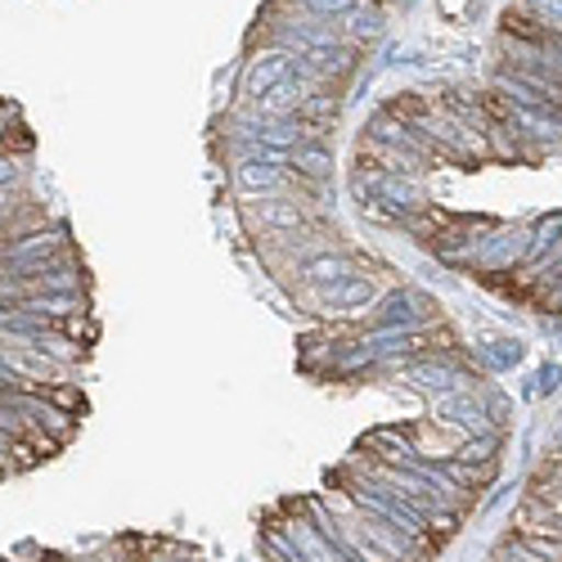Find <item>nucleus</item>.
Here are the masks:
<instances>
[{
  "label": "nucleus",
  "mask_w": 562,
  "mask_h": 562,
  "mask_svg": "<svg viewBox=\"0 0 562 562\" xmlns=\"http://www.w3.org/2000/svg\"><path fill=\"white\" fill-rule=\"evenodd\" d=\"M527 5H531L540 19H549V23H562V0H527Z\"/></svg>",
  "instance_id": "nucleus-8"
},
{
  "label": "nucleus",
  "mask_w": 562,
  "mask_h": 562,
  "mask_svg": "<svg viewBox=\"0 0 562 562\" xmlns=\"http://www.w3.org/2000/svg\"><path fill=\"white\" fill-rule=\"evenodd\" d=\"M270 162H289V154H274V149H257L252 158L234 162V184H239V190H244L248 199H257V194L274 199L279 190H284V171H279V167H270Z\"/></svg>",
  "instance_id": "nucleus-1"
},
{
  "label": "nucleus",
  "mask_w": 562,
  "mask_h": 562,
  "mask_svg": "<svg viewBox=\"0 0 562 562\" xmlns=\"http://www.w3.org/2000/svg\"><path fill=\"white\" fill-rule=\"evenodd\" d=\"M356 5V0H306V10L319 19V23H329V19H338V14H347Z\"/></svg>",
  "instance_id": "nucleus-7"
},
{
  "label": "nucleus",
  "mask_w": 562,
  "mask_h": 562,
  "mask_svg": "<svg viewBox=\"0 0 562 562\" xmlns=\"http://www.w3.org/2000/svg\"><path fill=\"white\" fill-rule=\"evenodd\" d=\"M373 297H379V284H373L369 274H351V279H342V284L319 293V302L329 306V311H356V306H364Z\"/></svg>",
  "instance_id": "nucleus-4"
},
{
  "label": "nucleus",
  "mask_w": 562,
  "mask_h": 562,
  "mask_svg": "<svg viewBox=\"0 0 562 562\" xmlns=\"http://www.w3.org/2000/svg\"><path fill=\"white\" fill-rule=\"evenodd\" d=\"M244 221L252 229H274V234H297L306 225V207L297 199H248L244 203Z\"/></svg>",
  "instance_id": "nucleus-2"
},
{
  "label": "nucleus",
  "mask_w": 562,
  "mask_h": 562,
  "mask_svg": "<svg viewBox=\"0 0 562 562\" xmlns=\"http://www.w3.org/2000/svg\"><path fill=\"white\" fill-rule=\"evenodd\" d=\"M289 162H293V171H302V176H324V171L334 167L329 149H319V145H297V149L289 154Z\"/></svg>",
  "instance_id": "nucleus-6"
},
{
  "label": "nucleus",
  "mask_w": 562,
  "mask_h": 562,
  "mask_svg": "<svg viewBox=\"0 0 562 562\" xmlns=\"http://www.w3.org/2000/svg\"><path fill=\"white\" fill-rule=\"evenodd\" d=\"M553 482H558V486H562V463H558V468H553Z\"/></svg>",
  "instance_id": "nucleus-9"
},
{
  "label": "nucleus",
  "mask_w": 562,
  "mask_h": 562,
  "mask_svg": "<svg viewBox=\"0 0 562 562\" xmlns=\"http://www.w3.org/2000/svg\"><path fill=\"white\" fill-rule=\"evenodd\" d=\"M289 77H293V55H289V50H270V55L252 59V68H248V77H244V95H248L252 104H261L270 90H279Z\"/></svg>",
  "instance_id": "nucleus-3"
},
{
  "label": "nucleus",
  "mask_w": 562,
  "mask_h": 562,
  "mask_svg": "<svg viewBox=\"0 0 562 562\" xmlns=\"http://www.w3.org/2000/svg\"><path fill=\"white\" fill-rule=\"evenodd\" d=\"M302 279H311V284H342V279H351V257L342 252H319L311 261H302Z\"/></svg>",
  "instance_id": "nucleus-5"
}]
</instances>
